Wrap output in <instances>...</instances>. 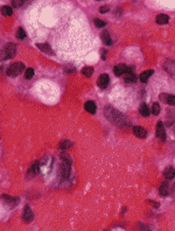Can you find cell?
I'll return each instance as SVG.
<instances>
[{
    "label": "cell",
    "instance_id": "1",
    "mask_svg": "<svg viewBox=\"0 0 175 231\" xmlns=\"http://www.w3.org/2000/svg\"><path fill=\"white\" fill-rule=\"evenodd\" d=\"M104 114H105V116L110 121L114 123V124H117V126H123L126 122L125 116L123 115V114H120L116 109H113L112 107H110V106H106L104 108Z\"/></svg>",
    "mask_w": 175,
    "mask_h": 231
},
{
    "label": "cell",
    "instance_id": "2",
    "mask_svg": "<svg viewBox=\"0 0 175 231\" xmlns=\"http://www.w3.org/2000/svg\"><path fill=\"white\" fill-rule=\"evenodd\" d=\"M24 69H25V64L21 62H18V63H14L8 67L6 73L8 77H18L20 73H22Z\"/></svg>",
    "mask_w": 175,
    "mask_h": 231
},
{
    "label": "cell",
    "instance_id": "3",
    "mask_svg": "<svg viewBox=\"0 0 175 231\" xmlns=\"http://www.w3.org/2000/svg\"><path fill=\"white\" fill-rule=\"evenodd\" d=\"M70 172H71V164L69 163H65V162H62L60 167H58V176L62 179V180H65L70 176Z\"/></svg>",
    "mask_w": 175,
    "mask_h": 231
},
{
    "label": "cell",
    "instance_id": "4",
    "mask_svg": "<svg viewBox=\"0 0 175 231\" xmlns=\"http://www.w3.org/2000/svg\"><path fill=\"white\" fill-rule=\"evenodd\" d=\"M17 54V45L14 43H7L6 47H5V56L2 57V59H9L13 58Z\"/></svg>",
    "mask_w": 175,
    "mask_h": 231
},
{
    "label": "cell",
    "instance_id": "5",
    "mask_svg": "<svg viewBox=\"0 0 175 231\" xmlns=\"http://www.w3.org/2000/svg\"><path fill=\"white\" fill-rule=\"evenodd\" d=\"M163 69H165V71L168 73L170 77H173L175 79V61L167 59L163 63Z\"/></svg>",
    "mask_w": 175,
    "mask_h": 231
},
{
    "label": "cell",
    "instance_id": "6",
    "mask_svg": "<svg viewBox=\"0 0 175 231\" xmlns=\"http://www.w3.org/2000/svg\"><path fill=\"white\" fill-rule=\"evenodd\" d=\"M124 79H125V83H127V84H133V83L137 81V76L133 71V67H127L125 76H124Z\"/></svg>",
    "mask_w": 175,
    "mask_h": 231
},
{
    "label": "cell",
    "instance_id": "7",
    "mask_svg": "<svg viewBox=\"0 0 175 231\" xmlns=\"http://www.w3.org/2000/svg\"><path fill=\"white\" fill-rule=\"evenodd\" d=\"M156 137L159 138L160 142L166 140V130H165L163 123L161 121L158 122V124H156Z\"/></svg>",
    "mask_w": 175,
    "mask_h": 231
},
{
    "label": "cell",
    "instance_id": "8",
    "mask_svg": "<svg viewBox=\"0 0 175 231\" xmlns=\"http://www.w3.org/2000/svg\"><path fill=\"white\" fill-rule=\"evenodd\" d=\"M34 219V214H33V210L31 209V207L27 204L24 208V213H22V219L25 221L26 223H31L32 221Z\"/></svg>",
    "mask_w": 175,
    "mask_h": 231
},
{
    "label": "cell",
    "instance_id": "9",
    "mask_svg": "<svg viewBox=\"0 0 175 231\" xmlns=\"http://www.w3.org/2000/svg\"><path fill=\"white\" fill-rule=\"evenodd\" d=\"M2 199L5 200V203H6L8 207L11 208H14L17 207L18 204H19V197H14V196H9V195H4L2 196Z\"/></svg>",
    "mask_w": 175,
    "mask_h": 231
},
{
    "label": "cell",
    "instance_id": "10",
    "mask_svg": "<svg viewBox=\"0 0 175 231\" xmlns=\"http://www.w3.org/2000/svg\"><path fill=\"white\" fill-rule=\"evenodd\" d=\"M40 169H41V166H40V163L39 162H34L33 164L31 165V167H29V170L27 172V178H34V176L38 174L39 172H40Z\"/></svg>",
    "mask_w": 175,
    "mask_h": 231
},
{
    "label": "cell",
    "instance_id": "11",
    "mask_svg": "<svg viewBox=\"0 0 175 231\" xmlns=\"http://www.w3.org/2000/svg\"><path fill=\"white\" fill-rule=\"evenodd\" d=\"M159 99L167 105H170V106H175V95H172V94H167V93H162L159 95Z\"/></svg>",
    "mask_w": 175,
    "mask_h": 231
},
{
    "label": "cell",
    "instance_id": "12",
    "mask_svg": "<svg viewBox=\"0 0 175 231\" xmlns=\"http://www.w3.org/2000/svg\"><path fill=\"white\" fill-rule=\"evenodd\" d=\"M109 83H110V78H109V76L105 74V73H103V74H100L98 80H97V85L99 86L100 88H106L107 86H109Z\"/></svg>",
    "mask_w": 175,
    "mask_h": 231
},
{
    "label": "cell",
    "instance_id": "13",
    "mask_svg": "<svg viewBox=\"0 0 175 231\" xmlns=\"http://www.w3.org/2000/svg\"><path fill=\"white\" fill-rule=\"evenodd\" d=\"M159 194L163 196V197H166V196H168L170 194V187H169V183H162L160 185V187H159Z\"/></svg>",
    "mask_w": 175,
    "mask_h": 231
},
{
    "label": "cell",
    "instance_id": "14",
    "mask_svg": "<svg viewBox=\"0 0 175 231\" xmlns=\"http://www.w3.org/2000/svg\"><path fill=\"white\" fill-rule=\"evenodd\" d=\"M133 134L136 135L137 137H139V138H145L146 135H147V131H146L145 128L140 127V126H136V127L133 128Z\"/></svg>",
    "mask_w": 175,
    "mask_h": 231
},
{
    "label": "cell",
    "instance_id": "15",
    "mask_svg": "<svg viewBox=\"0 0 175 231\" xmlns=\"http://www.w3.org/2000/svg\"><path fill=\"white\" fill-rule=\"evenodd\" d=\"M163 176H165V179H166V180H172V179L175 176L174 167H173V166H168V167H166L165 171H163Z\"/></svg>",
    "mask_w": 175,
    "mask_h": 231
},
{
    "label": "cell",
    "instance_id": "16",
    "mask_svg": "<svg viewBox=\"0 0 175 231\" xmlns=\"http://www.w3.org/2000/svg\"><path fill=\"white\" fill-rule=\"evenodd\" d=\"M126 70H127V66H126L125 64H118L117 66H114V69H113V73L117 77H120V76L125 74Z\"/></svg>",
    "mask_w": 175,
    "mask_h": 231
},
{
    "label": "cell",
    "instance_id": "17",
    "mask_svg": "<svg viewBox=\"0 0 175 231\" xmlns=\"http://www.w3.org/2000/svg\"><path fill=\"white\" fill-rule=\"evenodd\" d=\"M36 47H38L41 51L46 52V54H49V55H53V54H54L53 50H51V48H50V45L49 44H47V43H38Z\"/></svg>",
    "mask_w": 175,
    "mask_h": 231
},
{
    "label": "cell",
    "instance_id": "18",
    "mask_svg": "<svg viewBox=\"0 0 175 231\" xmlns=\"http://www.w3.org/2000/svg\"><path fill=\"white\" fill-rule=\"evenodd\" d=\"M84 108L90 114H95L96 113V104H95L94 101H87L85 105H84Z\"/></svg>",
    "mask_w": 175,
    "mask_h": 231
},
{
    "label": "cell",
    "instance_id": "19",
    "mask_svg": "<svg viewBox=\"0 0 175 231\" xmlns=\"http://www.w3.org/2000/svg\"><path fill=\"white\" fill-rule=\"evenodd\" d=\"M100 37H102V40H103V42L105 43L106 45H111V43H112V41H111V36H110V33L107 30H104L102 34H100Z\"/></svg>",
    "mask_w": 175,
    "mask_h": 231
},
{
    "label": "cell",
    "instance_id": "20",
    "mask_svg": "<svg viewBox=\"0 0 175 231\" xmlns=\"http://www.w3.org/2000/svg\"><path fill=\"white\" fill-rule=\"evenodd\" d=\"M139 113H140V115H143V116H148L151 114V110L150 108H148V106L146 104H141L140 105V107H139Z\"/></svg>",
    "mask_w": 175,
    "mask_h": 231
},
{
    "label": "cell",
    "instance_id": "21",
    "mask_svg": "<svg viewBox=\"0 0 175 231\" xmlns=\"http://www.w3.org/2000/svg\"><path fill=\"white\" fill-rule=\"evenodd\" d=\"M168 21H169V16L166 15V14H159V15L156 16V23L166 24V23H168Z\"/></svg>",
    "mask_w": 175,
    "mask_h": 231
},
{
    "label": "cell",
    "instance_id": "22",
    "mask_svg": "<svg viewBox=\"0 0 175 231\" xmlns=\"http://www.w3.org/2000/svg\"><path fill=\"white\" fill-rule=\"evenodd\" d=\"M154 73L153 70H147V71H144V72L140 74V80H141V83H146L148 78H150L151 76Z\"/></svg>",
    "mask_w": 175,
    "mask_h": 231
},
{
    "label": "cell",
    "instance_id": "23",
    "mask_svg": "<svg viewBox=\"0 0 175 231\" xmlns=\"http://www.w3.org/2000/svg\"><path fill=\"white\" fill-rule=\"evenodd\" d=\"M73 145V143L70 142V140H63L60 142V144H58V147L61 149V150H67V149H69L70 146Z\"/></svg>",
    "mask_w": 175,
    "mask_h": 231
},
{
    "label": "cell",
    "instance_id": "24",
    "mask_svg": "<svg viewBox=\"0 0 175 231\" xmlns=\"http://www.w3.org/2000/svg\"><path fill=\"white\" fill-rule=\"evenodd\" d=\"M1 13H2V15L11 16L13 14V8L11 6H2L1 7Z\"/></svg>",
    "mask_w": 175,
    "mask_h": 231
},
{
    "label": "cell",
    "instance_id": "25",
    "mask_svg": "<svg viewBox=\"0 0 175 231\" xmlns=\"http://www.w3.org/2000/svg\"><path fill=\"white\" fill-rule=\"evenodd\" d=\"M82 73H83V76H85V77H91L92 73H94V69L91 66L83 67V69H82Z\"/></svg>",
    "mask_w": 175,
    "mask_h": 231
},
{
    "label": "cell",
    "instance_id": "26",
    "mask_svg": "<svg viewBox=\"0 0 175 231\" xmlns=\"http://www.w3.org/2000/svg\"><path fill=\"white\" fill-rule=\"evenodd\" d=\"M160 110H161V108H160L159 104H158V102H154L153 106H152V113H153L154 115H159V114H160Z\"/></svg>",
    "mask_w": 175,
    "mask_h": 231
},
{
    "label": "cell",
    "instance_id": "27",
    "mask_svg": "<svg viewBox=\"0 0 175 231\" xmlns=\"http://www.w3.org/2000/svg\"><path fill=\"white\" fill-rule=\"evenodd\" d=\"M17 37L19 38V40H24L26 37V31L24 30V28H19L18 30H17Z\"/></svg>",
    "mask_w": 175,
    "mask_h": 231
},
{
    "label": "cell",
    "instance_id": "28",
    "mask_svg": "<svg viewBox=\"0 0 175 231\" xmlns=\"http://www.w3.org/2000/svg\"><path fill=\"white\" fill-rule=\"evenodd\" d=\"M33 76H34V70H33L32 67L27 69V70L25 71V78L26 79H31V78H33Z\"/></svg>",
    "mask_w": 175,
    "mask_h": 231
},
{
    "label": "cell",
    "instance_id": "29",
    "mask_svg": "<svg viewBox=\"0 0 175 231\" xmlns=\"http://www.w3.org/2000/svg\"><path fill=\"white\" fill-rule=\"evenodd\" d=\"M94 23L97 28H103V27H105V24H106L104 21H102V20H99V19H95Z\"/></svg>",
    "mask_w": 175,
    "mask_h": 231
},
{
    "label": "cell",
    "instance_id": "30",
    "mask_svg": "<svg viewBox=\"0 0 175 231\" xmlns=\"http://www.w3.org/2000/svg\"><path fill=\"white\" fill-rule=\"evenodd\" d=\"M61 159H62V162H65V163L71 164V158H70V156L67 155V153H61Z\"/></svg>",
    "mask_w": 175,
    "mask_h": 231
},
{
    "label": "cell",
    "instance_id": "31",
    "mask_svg": "<svg viewBox=\"0 0 175 231\" xmlns=\"http://www.w3.org/2000/svg\"><path fill=\"white\" fill-rule=\"evenodd\" d=\"M21 5H24V1H17V0H13L12 1V6L15 8V7H20Z\"/></svg>",
    "mask_w": 175,
    "mask_h": 231
},
{
    "label": "cell",
    "instance_id": "32",
    "mask_svg": "<svg viewBox=\"0 0 175 231\" xmlns=\"http://www.w3.org/2000/svg\"><path fill=\"white\" fill-rule=\"evenodd\" d=\"M140 231H152L147 224H140Z\"/></svg>",
    "mask_w": 175,
    "mask_h": 231
},
{
    "label": "cell",
    "instance_id": "33",
    "mask_svg": "<svg viewBox=\"0 0 175 231\" xmlns=\"http://www.w3.org/2000/svg\"><path fill=\"white\" fill-rule=\"evenodd\" d=\"M100 52H102V59H106L107 58V50L106 49H102Z\"/></svg>",
    "mask_w": 175,
    "mask_h": 231
},
{
    "label": "cell",
    "instance_id": "34",
    "mask_svg": "<svg viewBox=\"0 0 175 231\" xmlns=\"http://www.w3.org/2000/svg\"><path fill=\"white\" fill-rule=\"evenodd\" d=\"M109 11H110V8H109V6H102V7L99 8V12H100V13H103V14H104V13H107Z\"/></svg>",
    "mask_w": 175,
    "mask_h": 231
},
{
    "label": "cell",
    "instance_id": "35",
    "mask_svg": "<svg viewBox=\"0 0 175 231\" xmlns=\"http://www.w3.org/2000/svg\"><path fill=\"white\" fill-rule=\"evenodd\" d=\"M170 194H172V197L175 200V183L170 187Z\"/></svg>",
    "mask_w": 175,
    "mask_h": 231
},
{
    "label": "cell",
    "instance_id": "36",
    "mask_svg": "<svg viewBox=\"0 0 175 231\" xmlns=\"http://www.w3.org/2000/svg\"><path fill=\"white\" fill-rule=\"evenodd\" d=\"M147 202H148V203H150L151 206H153V207H155V208H158V207H159V203H158V202H155V201L148 200V201H147Z\"/></svg>",
    "mask_w": 175,
    "mask_h": 231
},
{
    "label": "cell",
    "instance_id": "37",
    "mask_svg": "<svg viewBox=\"0 0 175 231\" xmlns=\"http://www.w3.org/2000/svg\"><path fill=\"white\" fill-rule=\"evenodd\" d=\"M125 210H127V208H125V207H124V208H123V210H121V215H123V214L125 213Z\"/></svg>",
    "mask_w": 175,
    "mask_h": 231
},
{
    "label": "cell",
    "instance_id": "38",
    "mask_svg": "<svg viewBox=\"0 0 175 231\" xmlns=\"http://www.w3.org/2000/svg\"><path fill=\"white\" fill-rule=\"evenodd\" d=\"M105 231H107V230H105Z\"/></svg>",
    "mask_w": 175,
    "mask_h": 231
}]
</instances>
